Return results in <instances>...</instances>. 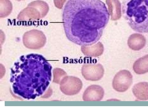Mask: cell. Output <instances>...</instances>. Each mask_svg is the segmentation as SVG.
<instances>
[{"label":"cell","instance_id":"8fae6325","mask_svg":"<svg viewBox=\"0 0 148 111\" xmlns=\"http://www.w3.org/2000/svg\"><path fill=\"white\" fill-rule=\"evenodd\" d=\"M133 69L138 74H142L148 72V54L137 59L134 63Z\"/></svg>","mask_w":148,"mask_h":111},{"label":"cell","instance_id":"4fadbf2b","mask_svg":"<svg viewBox=\"0 0 148 111\" xmlns=\"http://www.w3.org/2000/svg\"><path fill=\"white\" fill-rule=\"evenodd\" d=\"M44 69L46 71H48L49 70L48 66L46 64H45L44 66Z\"/></svg>","mask_w":148,"mask_h":111},{"label":"cell","instance_id":"30bf717a","mask_svg":"<svg viewBox=\"0 0 148 111\" xmlns=\"http://www.w3.org/2000/svg\"><path fill=\"white\" fill-rule=\"evenodd\" d=\"M133 93L138 99L141 100L148 99V82H142L135 84L132 89Z\"/></svg>","mask_w":148,"mask_h":111},{"label":"cell","instance_id":"3957f363","mask_svg":"<svg viewBox=\"0 0 148 111\" xmlns=\"http://www.w3.org/2000/svg\"><path fill=\"white\" fill-rule=\"evenodd\" d=\"M49 10V5L45 2L40 0L34 1L21 11L17 18L21 21L38 20L45 17Z\"/></svg>","mask_w":148,"mask_h":111},{"label":"cell","instance_id":"52a82bcc","mask_svg":"<svg viewBox=\"0 0 148 111\" xmlns=\"http://www.w3.org/2000/svg\"><path fill=\"white\" fill-rule=\"evenodd\" d=\"M104 70L100 64H87L83 65L82 74L86 80L96 81L100 80L103 77Z\"/></svg>","mask_w":148,"mask_h":111},{"label":"cell","instance_id":"5b68a950","mask_svg":"<svg viewBox=\"0 0 148 111\" xmlns=\"http://www.w3.org/2000/svg\"><path fill=\"white\" fill-rule=\"evenodd\" d=\"M132 80V76L129 71L121 70L114 77L112 82L113 88L117 92H125L130 87Z\"/></svg>","mask_w":148,"mask_h":111},{"label":"cell","instance_id":"7a4b0ae2","mask_svg":"<svg viewBox=\"0 0 148 111\" xmlns=\"http://www.w3.org/2000/svg\"><path fill=\"white\" fill-rule=\"evenodd\" d=\"M121 8L124 18L133 30L148 33V0H124Z\"/></svg>","mask_w":148,"mask_h":111},{"label":"cell","instance_id":"5bb4252c","mask_svg":"<svg viewBox=\"0 0 148 111\" xmlns=\"http://www.w3.org/2000/svg\"><path fill=\"white\" fill-rule=\"evenodd\" d=\"M35 75L37 77H39L40 76V74L38 73H37L35 74Z\"/></svg>","mask_w":148,"mask_h":111},{"label":"cell","instance_id":"ba28073f","mask_svg":"<svg viewBox=\"0 0 148 111\" xmlns=\"http://www.w3.org/2000/svg\"><path fill=\"white\" fill-rule=\"evenodd\" d=\"M104 90L100 86L92 85L88 86L84 91L82 98L85 101H99L103 98Z\"/></svg>","mask_w":148,"mask_h":111},{"label":"cell","instance_id":"277c9868","mask_svg":"<svg viewBox=\"0 0 148 111\" xmlns=\"http://www.w3.org/2000/svg\"><path fill=\"white\" fill-rule=\"evenodd\" d=\"M23 41L26 47L37 49L44 46L46 42V38L42 31L33 29L25 33L23 36Z\"/></svg>","mask_w":148,"mask_h":111},{"label":"cell","instance_id":"6da1fadb","mask_svg":"<svg viewBox=\"0 0 148 111\" xmlns=\"http://www.w3.org/2000/svg\"><path fill=\"white\" fill-rule=\"evenodd\" d=\"M110 18L107 6L101 0H69L62 14L66 37L82 47L98 42Z\"/></svg>","mask_w":148,"mask_h":111},{"label":"cell","instance_id":"8992f818","mask_svg":"<svg viewBox=\"0 0 148 111\" xmlns=\"http://www.w3.org/2000/svg\"><path fill=\"white\" fill-rule=\"evenodd\" d=\"M82 83L79 78L68 76L62 80L61 85V89L66 95H73L78 94L82 87Z\"/></svg>","mask_w":148,"mask_h":111},{"label":"cell","instance_id":"9c48e42d","mask_svg":"<svg viewBox=\"0 0 148 111\" xmlns=\"http://www.w3.org/2000/svg\"><path fill=\"white\" fill-rule=\"evenodd\" d=\"M146 43V39L143 35L138 33L132 34L129 37L127 44L131 49L138 51L143 48Z\"/></svg>","mask_w":148,"mask_h":111},{"label":"cell","instance_id":"7c38bea8","mask_svg":"<svg viewBox=\"0 0 148 111\" xmlns=\"http://www.w3.org/2000/svg\"><path fill=\"white\" fill-rule=\"evenodd\" d=\"M0 18L7 16L11 13L12 3L9 0H0Z\"/></svg>","mask_w":148,"mask_h":111},{"label":"cell","instance_id":"9a60e30c","mask_svg":"<svg viewBox=\"0 0 148 111\" xmlns=\"http://www.w3.org/2000/svg\"><path fill=\"white\" fill-rule=\"evenodd\" d=\"M16 0L17 1H21L24 0Z\"/></svg>","mask_w":148,"mask_h":111}]
</instances>
